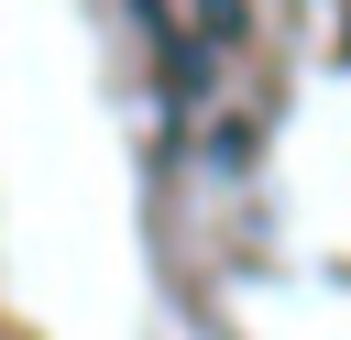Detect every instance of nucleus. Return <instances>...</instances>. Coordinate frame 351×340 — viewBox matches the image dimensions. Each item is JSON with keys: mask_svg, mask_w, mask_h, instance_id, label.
<instances>
[]
</instances>
